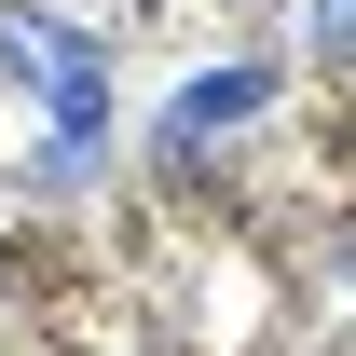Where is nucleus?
<instances>
[{
  "mask_svg": "<svg viewBox=\"0 0 356 356\" xmlns=\"http://www.w3.org/2000/svg\"><path fill=\"white\" fill-rule=\"evenodd\" d=\"M0 69L55 110V178H83L96 137H110V55H96L83 28H55L42 0H0Z\"/></svg>",
  "mask_w": 356,
  "mask_h": 356,
  "instance_id": "1",
  "label": "nucleus"
},
{
  "mask_svg": "<svg viewBox=\"0 0 356 356\" xmlns=\"http://www.w3.org/2000/svg\"><path fill=\"white\" fill-rule=\"evenodd\" d=\"M261 110H274V69H206V83H192V96L165 110V165H192L206 137H233V124H261Z\"/></svg>",
  "mask_w": 356,
  "mask_h": 356,
  "instance_id": "2",
  "label": "nucleus"
},
{
  "mask_svg": "<svg viewBox=\"0 0 356 356\" xmlns=\"http://www.w3.org/2000/svg\"><path fill=\"white\" fill-rule=\"evenodd\" d=\"M302 42L329 55V69H356V0H302Z\"/></svg>",
  "mask_w": 356,
  "mask_h": 356,
  "instance_id": "3",
  "label": "nucleus"
}]
</instances>
